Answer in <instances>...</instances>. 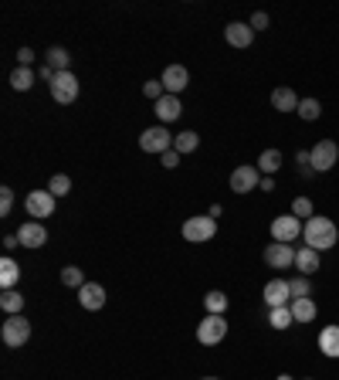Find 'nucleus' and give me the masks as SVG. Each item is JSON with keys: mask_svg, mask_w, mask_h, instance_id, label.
Returning <instances> with one entry per match:
<instances>
[{"mask_svg": "<svg viewBox=\"0 0 339 380\" xmlns=\"http://www.w3.org/2000/svg\"><path fill=\"white\" fill-rule=\"evenodd\" d=\"M302 241H306L309 248H315L319 255L329 252V248H336V241H339L336 221H333V217H323V214L309 217V221L302 225Z\"/></svg>", "mask_w": 339, "mask_h": 380, "instance_id": "obj_1", "label": "nucleus"}, {"mask_svg": "<svg viewBox=\"0 0 339 380\" xmlns=\"http://www.w3.org/2000/svg\"><path fill=\"white\" fill-rule=\"evenodd\" d=\"M217 235V221H214L211 214H197V217H187L184 221V238L190 245H204V241H211Z\"/></svg>", "mask_w": 339, "mask_h": 380, "instance_id": "obj_2", "label": "nucleus"}, {"mask_svg": "<svg viewBox=\"0 0 339 380\" xmlns=\"http://www.w3.org/2000/svg\"><path fill=\"white\" fill-rule=\"evenodd\" d=\"M336 160H339V146L333 140H319L309 150V167H312V173H329V170L336 167Z\"/></svg>", "mask_w": 339, "mask_h": 380, "instance_id": "obj_3", "label": "nucleus"}, {"mask_svg": "<svg viewBox=\"0 0 339 380\" xmlns=\"http://www.w3.org/2000/svg\"><path fill=\"white\" fill-rule=\"evenodd\" d=\"M140 150L142 153H167V150H173V133H170L167 126H150L140 133Z\"/></svg>", "mask_w": 339, "mask_h": 380, "instance_id": "obj_4", "label": "nucleus"}, {"mask_svg": "<svg viewBox=\"0 0 339 380\" xmlns=\"http://www.w3.org/2000/svg\"><path fill=\"white\" fill-rule=\"evenodd\" d=\"M0 337H4V343L7 346H24L31 339V323L24 319V312H17V316H7V323L0 326Z\"/></svg>", "mask_w": 339, "mask_h": 380, "instance_id": "obj_5", "label": "nucleus"}, {"mask_svg": "<svg viewBox=\"0 0 339 380\" xmlns=\"http://www.w3.org/2000/svg\"><path fill=\"white\" fill-rule=\"evenodd\" d=\"M224 337H227V319H224V316L207 312V316L200 319V326H197V339L204 343V346H217Z\"/></svg>", "mask_w": 339, "mask_h": 380, "instance_id": "obj_6", "label": "nucleus"}, {"mask_svg": "<svg viewBox=\"0 0 339 380\" xmlns=\"http://www.w3.org/2000/svg\"><path fill=\"white\" fill-rule=\"evenodd\" d=\"M296 238H302V221L296 214H278L271 221V241H282V245H292Z\"/></svg>", "mask_w": 339, "mask_h": 380, "instance_id": "obj_7", "label": "nucleus"}, {"mask_svg": "<svg viewBox=\"0 0 339 380\" xmlns=\"http://www.w3.org/2000/svg\"><path fill=\"white\" fill-rule=\"evenodd\" d=\"M55 204H58V197L51 194V190H31L28 197H24V207H28V214L34 217V221L51 217V214H55Z\"/></svg>", "mask_w": 339, "mask_h": 380, "instance_id": "obj_8", "label": "nucleus"}, {"mask_svg": "<svg viewBox=\"0 0 339 380\" xmlns=\"http://www.w3.org/2000/svg\"><path fill=\"white\" fill-rule=\"evenodd\" d=\"M51 99L61 102V106L78 99V78H75V71H58L55 82H51Z\"/></svg>", "mask_w": 339, "mask_h": 380, "instance_id": "obj_9", "label": "nucleus"}, {"mask_svg": "<svg viewBox=\"0 0 339 380\" xmlns=\"http://www.w3.org/2000/svg\"><path fill=\"white\" fill-rule=\"evenodd\" d=\"M258 183H261V170L258 167H238L234 173H231V190L234 194H251V190H258Z\"/></svg>", "mask_w": 339, "mask_h": 380, "instance_id": "obj_10", "label": "nucleus"}, {"mask_svg": "<svg viewBox=\"0 0 339 380\" xmlns=\"http://www.w3.org/2000/svg\"><path fill=\"white\" fill-rule=\"evenodd\" d=\"M265 265L271 268H292L296 265V252H292V245H282V241H271V245H265Z\"/></svg>", "mask_w": 339, "mask_h": 380, "instance_id": "obj_11", "label": "nucleus"}, {"mask_svg": "<svg viewBox=\"0 0 339 380\" xmlns=\"http://www.w3.org/2000/svg\"><path fill=\"white\" fill-rule=\"evenodd\" d=\"M261 299H265L268 309H278V306H288V302H292V289H288V282L285 279H271V282H265Z\"/></svg>", "mask_w": 339, "mask_h": 380, "instance_id": "obj_12", "label": "nucleus"}, {"mask_svg": "<svg viewBox=\"0 0 339 380\" xmlns=\"http://www.w3.org/2000/svg\"><path fill=\"white\" fill-rule=\"evenodd\" d=\"M17 238H21V248H41L48 245V227L41 221H24L17 227Z\"/></svg>", "mask_w": 339, "mask_h": 380, "instance_id": "obj_13", "label": "nucleus"}, {"mask_svg": "<svg viewBox=\"0 0 339 380\" xmlns=\"http://www.w3.org/2000/svg\"><path fill=\"white\" fill-rule=\"evenodd\" d=\"M160 82L167 88V96H180L187 88V82H190V71H187L184 65H170V68L160 75Z\"/></svg>", "mask_w": 339, "mask_h": 380, "instance_id": "obj_14", "label": "nucleus"}, {"mask_svg": "<svg viewBox=\"0 0 339 380\" xmlns=\"http://www.w3.org/2000/svg\"><path fill=\"white\" fill-rule=\"evenodd\" d=\"M78 302H82V309L95 312L105 306V289H102L99 282H85L82 289H78Z\"/></svg>", "mask_w": 339, "mask_h": 380, "instance_id": "obj_15", "label": "nucleus"}, {"mask_svg": "<svg viewBox=\"0 0 339 380\" xmlns=\"http://www.w3.org/2000/svg\"><path fill=\"white\" fill-rule=\"evenodd\" d=\"M224 38H227V44H231V48H251L254 31H251V24H241V21H231V24L224 28Z\"/></svg>", "mask_w": 339, "mask_h": 380, "instance_id": "obj_16", "label": "nucleus"}, {"mask_svg": "<svg viewBox=\"0 0 339 380\" xmlns=\"http://www.w3.org/2000/svg\"><path fill=\"white\" fill-rule=\"evenodd\" d=\"M319 265H323V255L315 252V248L302 245V248L296 252V268L302 272V275H315V272H319Z\"/></svg>", "mask_w": 339, "mask_h": 380, "instance_id": "obj_17", "label": "nucleus"}, {"mask_svg": "<svg viewBox=\"0 0 339 380\" xmlns=\"http://www.w3.org/2000/svg\"><path fill=\"white\" fill-rule=\"evenodd\" d=\"M298 102H302V99H298V96L292 92V88H288V85H278V88L271 92V106H275L278 113H296Z\"/></svg>", "mask_w": 339, "mask_h": 380, "instance_id": "obj_18", "label": "nucleus"}, {"mask_svg": "<svg viewBox=\"0 0 339 380\" xmlns=\"http://www.w3.org/2000/svg\"><path fill=\"white\" fill-rule=\"evenodd\" d=\"M180 96H163V99L156 102V119L160 123H173V119H180Z\"/></svg>", "mask_w": 339, "mask_h": 380, "instance_id": "obj_19", "label": "nucleus"}, {"mask_svg": "<svg viewBox=\"0 0 339 380\" xmlns=\"http://www.w3.org/2000/svg\"><path fill=\"white\" fill-rule=\"evenodd\" d=\"M319 353H325L329 360L339 356V326H325L319 333Z\"/></svg>", "mask_w": 339, "mask_h": 380, "instance_id": "obj_20", "label": "nucleus"}, {"mask_svg": "<svg viewBox=\"0 0 339 380\" xmlns=\"http://www.w3.org/2000/svg\"><path fill=\"white\" fill-rule=\"evenodd\" d=\"M288 309H292V319H296V323H312V319H315V302H312V299H292Z\"/></svg>", "mask_w": 339, "mask_h": 380, "instance_id": "obj_21", "label": "nucleus"}, {"mask_svg": "<svg viewBox=\"0 0 339 380\" xmlns=\"http://www.w3.org/2000/svg\"><path fill=\"white\" fill-rule=\"evenodd\" d=\"M197 146H200V136L194 133V129H184V133H177V136H173V150H177L180 156L194 153Z\"/></svg>", "mask_w": 339, "mask_h": 380, "instance_id": "obj_22", "label": "nucleus"}, {"mask_svg": "<svg viewBox=\"0 0 339 380\" xmlns=\"http://www.w3.org/2000/svg\"><path fill=\"white\" fill-rule=\"evenodd\" d=\"M44 65L48 68H55V71H68L71 65V55L61 48V44H55V48H48V55H44Z\"/></svg>", "mask_w": 339, "mask_h": 380, "instance_id": "obj_23", "label": "nucleus"}, {"mask_svg": "<svg viewBox=\"0 0 339 380\" xmlns=\"http://www.w3.org/2000/svg\"><path fill=\"white\" fill-rule=\"evenodd\" d=\"M17 282H21V265H17L14 258H4V262H0V285H4V289H14Z\"/></svg>", "mask_w": 339, "mask_h": 380, "instance_id": "obj_24", "label": "nucleus"}, {"mask_svg": "<svg viewBox=\"0 0 339 380\" xmlns=\"http://www.w3.org/2000/svg\"><path fill=\"white\" fill-rule=\"evenodd\" d=\"M282 167V150H265V153L258 156V170L265 173V177H275Z\"/></svg>", "mask_w": 339, "mask_h": 380, "instance_id": "obj_25", "label": "nucleus"}, {"mask_svg": "<svg viewBox=\"0 0 339 380\" xmlns=\"http://www.w3.org/2000/svg\"><path fill=\"white\" fill-rule=\"evenodd\" d=\"M0 306L7 316H17V312L24 309V296L17 292V289H4V296H0Z\"/></svg>", "mask_w": 339, "mask_h": 380, "instance_id": "obj_26", "label": "nucleus"}, {"mask_svg": "<svg viewBox=\"0 0 339 380\" xmlns=\"http://www.w3.org/2000/svg\"><path fill=\"white\" fill-rule=\"evenodd\" d=\"M204 309L214 312V316H224V309H227V296L221 292V289H211V292L204 296Z\"/></svg>", "mask_w": 339, "mask_h": 380, "instance_id": "obj_27", "label": "nucleus"}, {"mask_svg": "<svg viewBox=\"0 0 339 380\" xmlns=\"http://www.w3.org/2000/svg\"><path fill=\"white\" fill-rule=\"evenodd\" d=\"M292 323H296V319H292V309H288V306L268 309V326H271V329H288Z\"/></svg>", "mask_w": 339, "mask_h": 380, "instance_id": "obj_28", "label": "nucleus"}, {"mask_svg": "<svg viewBox=\"0 0 339 380\" xmlns=\"http://www.w3.org/2000/svg\"><path fill=\"white\" fill-rule=\"evenodd\" d=\"M298 119H306V123H315L319 115H323V106H319V99H302L298 102Z\"/></svg>", "mask_w": 339, "mask_h": 380, "instance_id": "obj_29", "label": "nucleus"}, {"mask_svg": "<svg viewBox=\"0 0 339 380\" xmlns=\"http://www.w3.org/2000/svg\"><path fill=\"white\" fill-rule=\"evenodd\" d=\"M61 285H68V289H82V285H85V272L78 265L61 268Z\"/></svg>", "mask_w": 339, "mask_h": 380, "instance_id": "obj_30", "label": "nucleus"}, {"mask_svg": "<svg viewBox=\"0 0 339 380\" xmlns=\"http://www.w3.org/2000/svg\"><path fill=\"white\" fill-rule=\"evenodd\" d=\"M31 85H34V71H31V68H21V65H17V71L11 75V88H17V92H28Z\"/></svg>", "mask_w": 339, "mask_h": 380, "instance_id": "obj_31", "label": "nucleus"}, {"mask_svg": "<svg viewBox=\"0 0 339 380\" xmlns=\"http://www.w3.org/2000/svg\"><path fill=\"white\" fill-rule=\"evenodd\" d=\"M288 289H292V299H309L312 285H309V275H298V279L288 282Z\"/></svg>", "mask_w": 339, "mask_h": 380, "instance_id": "obj_32", "label": "nucleus"}, {"mask_svg": "<svg viewBox=\"0 0 339 380\" xmlns=\"http://www.w3.org/2000/svg\"><path fill=\"white\" fill-rule=\"evenodd\" d=\"M48 190H51L55 197H65V194L71 190V180L65 177V173H55V177H51V183H48Z\"/></svg>", "mask_w": 339, "mask_h": 380, "instance_id": "obj_33", "label": "nucleus"}, {"mask_svg": "<svg viewBox=\"0 0 339 380\" xmlns=\"http://www.w3.org/2000/svg\"><path fill=\"white\" fill-rule=\"evenodd\" d=\"M292 214H296V217H306V221H309V217H315V211H312V200L309 197H296Z\"/></svg>", "mask_w": 339, "mask_h": 380, "instance_id": "obj_34", "label": "nucleus"}, {"mask_svg": "<svg viewBox=\"0 0 339 380\" xmlns=\"http://www.w3.org/2000/svg\"><path fill=\"white\" fill-rule=\"evenodd\" d=\"M11 211H14V190H11V187H0V217H7Z\"/></svg>", "mask_w": 339, "mask_h": 380, "instance_id": "obj_35", "label": "nucleus"}, {"mask_svg": "<svg viewBox=\"0 0 339 380\" xmlns=\"http://www.w3.org/2000/svg\"><path fill=\"white\" fill-rule=\"evenodd\" d=\"M142 96H146V99H153V102H160L163 96H167V88H163V82H156V78H153V82L142 85Z\"/></svg>", "mask_w": 339, "mask_h": 380, "instance_id": "obj_36", "label": "nucleus"}, {"mask_svg": "<svg viewBox=\"0 0 339 380\" xmlns=\"http://www.w3.org/2000/svg\"><path fill=\"white\" fill-rule=\"evenodd\" d=\"M248 24H251V31H268V14H265V11H258V14H251V21H248Z\"/></svg>", "mask_w": 339, "mask_h": 380, "instance_id": "obj_37", "label": "nucleus"}, {"mask_svg": "<svg viewBox=\"0 0 339 380\" xmlns=\"http://www.w3.org/2000/svg\"><path fill=\"white\" fill-rule=\"evenodd\" d=\"M160 163H163V167H167V170H173V167H177V163H180V153H177V150H167V153L160 156Z\"/></svg>", "mask_w": 339, "mask_h": 380, "instance_id": "obj_38", "label": "nucleus"}, {"mask_svg": "<svg viewBox=\"0 0 339 380\" xmlns=\"http://www.w3.org/2000/svg\"><path fill=\"white\" fill-rule=\"evenodd\" d=\"M31 61H34V51H31V48H21V51H17V65H21V68H31Z\"/></svg>", "mask_w": 339, "mask_h": 380, "instance_id": "obj_39", "label": "nucleus"}, {"mask_svg": "<svg viewBox=\"0 0 339 380\" xmlns=\"http://www.w3.org/2000/svg\"><path fill=\"white\" fill-rule=\"evenodd\" d=\"M258 187H261V190H265V194H271V190H275V177H265V180L258 183Z\"/></svg>", "mask_w": 339, "mask_h": 380, "instance_id": "obj_40", "label": "nucleus"}, {"mask_svg": "<svg viewBox=\"0 0 339 380\" xmlns=\"http://www.w3.org/2000/svg\"><path fill=\"white\" fill-rule=\"evenodd\" d=\"M17 245H21V238H17V235H7V238H4V248H7V252H11V248H17Z\"/></svg>", "mask_w": 339, "mask_h": 380, "instance_id": "obj_41", "label": "nucleus"}, {"mask_svg": "<svg viewBox=\"0 0 339 380\" xmlns=\"http://www.w3.org/2000/svg\"><path fill=\"white\" fill-rule=\"evenodd\" d=\"M275 380H292V377H288V374H278V377H275Z\"/></svg>", "mask_w": 339, "mask_h": 380, "instance_id": "obj_42", "label": "nucleus"}, {"mask_svg": "<svg viewBox=\"0 0 339 380\" xmlns=\"http://www.w3.org/2000/svg\"><path fill=\"white\" fill-rule=\"evenodd\" d=\"M204 380H221V377H204Z\"/></svg>", "mask_w": 339, "mask_h": 380, "instance_id": "obj_43", "label": "nucleus"}, {"mask_svg": "<svg viewBox=\"0 0 339 380\" xmlns=\"http://www.w3.org/2000/svg\"><path fill=\"white\" fill-rule=\"evenodd\" d=\"M306 380H312V377H306Z\"/></svg>", "mask_w": 339, "mask_h": 380, "instance_id": "obj_44", "label": "nucleus"}]
</instances>
